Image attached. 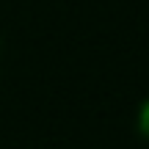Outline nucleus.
I'll list each match as a JSON object with an SVG mask.
<instances>
[{
	"label": "nucleus",
	"instance_id": "nucleus-1",
	"mask_svg": "<svg viewBox=\"0 0 149 149\" xmlns=\"http://www.w3.org/2000/svg\"><path fill=\"white\" fill-rule=\"evenodd\" d=\"M135 127H138V133H141V138L149 141V97L144 102H141V108H138V119H135Z\"/></svg>",
	"mask_w": 149,
	"mask_h": 149
}]
</instances>
